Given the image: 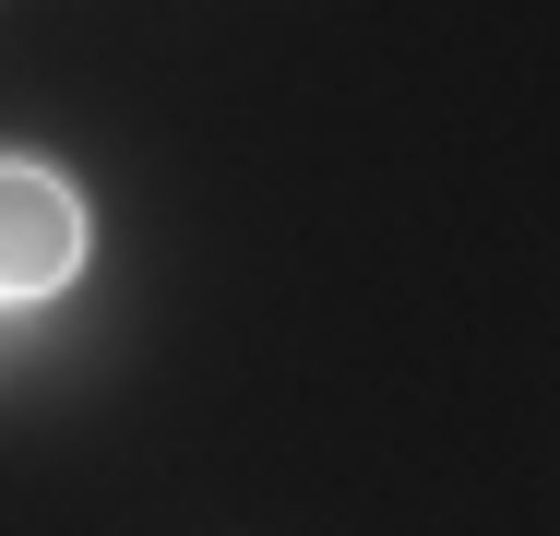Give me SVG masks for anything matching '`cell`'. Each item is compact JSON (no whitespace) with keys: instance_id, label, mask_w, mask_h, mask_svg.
Here are the masks:
<instances>
[{"instance_id":"cell-1","label":"cell","mask_w":560,"mask_h":536,"mask_svg":"<svg viewBox=\"0 0 560 536\" xmlns=\"http://www.w3.org/2000/svg\"><path fill=\"white\" fill-rule=\"evenodd\" d=\"M84 263V214L48 167H0V299H48Z\"/></svg>"}]
</instances>
